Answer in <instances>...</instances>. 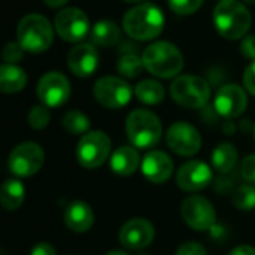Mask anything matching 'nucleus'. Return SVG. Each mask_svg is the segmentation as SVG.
<instances>
[{"mask_svg": "<svg viewBox=\"0 0 255 255\" xmlns=\"http://www.w3.org/2000/svg\"><path fill=\"white\" fill-rule=\"evenodd\" d=\"M43 149L34 142H24L16 145L7 158V169L18 178H30L36 175L43 166Z\"/></svg>", "mask_w": 255, "mask_h": 255, "instance_id": "8", "label": "nucleus"}, {"mask_svg": "<svg viewBox=\"0 0 255 255\" xmlns=\"http://www.w3.org/2000/svg\"><path fill=\"white\" fill-rule=\"evenodd\" d=\"M30 255H57L55 248L48 242H39L33 247Z\"/></svg>", "mask_w": 255, "mask_h": 255, "instance_id": "36", "label": "nucleus"}, {"mask_svg": "<svg viewBox=\"0 0 255 255\" xmlns=\"http://www.w3.org/2000/svg\"><path fill=\"white\" fill-rule=\"evenodd\" d=\"M27 84L25 72L15 64H3L0 67V90L6 94L21 91Z\"/></svg>", "mask_w": 255, "mask_h": 255, "instance_id": "21", "label": "nucleus"}, {"mask_svg": "<svg viewBox=\"0 0 255 255\" xmlns=\"http://www.w3.org/2000/svg\"><path fill=\"white\" fill-rule=\"evenodd\" d=\"M169 148L182 157H190L199 152L202 146V136L199 130L188 123H175L169 127L166 136Z\"/></svg>", "mask_w": 255, "mask_h": 255, "instance_id": "12", "label": "nucleus"}, {"mask_svg": "<svg viewBox=\"0 0 255 255\" xmlns=\"http://www.w3.org/2000/svg\"><path fill=\"white\" fill-rule=\"evenodd\" d=\"M70 96V82L60 72L45 73L37 84V97L42 105L57 108L67 102Z\"/></svg>", "mask_w": 255, "mask_h": 255, "instance_id": "13", "label": "nucleus"}, {"mask_svg": "<svg viewBox=\"0 0 255 255\" xmlns=\"http://www.w3.org/2000/svg\"><path fill=\"white\" fill-rule=\"evenodd\" d=\"M124 31L136 40H151L164 28V15L152 3H140L127 10L123 18Z\"/></svg>", "mask_w": 255, "mask_h": 255, "instance_id": "1", "label": "nucleus"}, {"mask_svg": "<svg viewBox=\"0 0 255 255\" xmlns=\"http://www.w3.org/2000/svg\"><path fill=\"white\" fill-rule=\"evenodd\" d=\"M93 94L102 106L120 109L130 102L133 91L127 81L117 76H103L94 84Z\"/></svg>", "mask_w": 255, "mask_h": 255, "instance_id": "9", "label": "nucleus"}, {"mask_svg": "<svg viewBox=\"0 0 255 255\" xmlns=\"http://www.w3.org/2000/svg\"><path fill=\"white\" fill-rule=\"evenodd\" d=\"M233 205L241 211L255 209V187L251 184L241 185L233 194Z\"/></svg>", "mask_w": 255, "mask_h": 255, "instance_id": "28", "label": "nucleus"}, {"mask_svg": "<svg viewBox=\"0 0 255 255\" xmlns=\"http://www.w3.org/2000/svg\"><path fill=\"white\" fill-rule=\"evenodd\" d=\"M229 255H255V248L250 245H239L236 248H233Z\"/></svg>", "mask_w": 255, "mask_h": 255, "instance_id": "37", "label": "nucleus"}, {"mask_svg": "<svg viewBox=\"0 0 255 255\" xmlns=\"http://www.w3.org/2000/svg\"><path fill=\"white\" fill-rule=\"evenodd\" d=\"M24 48L19 45V42H7L3 48L1 57L7 64H15L22 60Z\"/></svg>", "mask_w": 255, "mask_h": 255, "instance_id": "31", "label": "nucleus"}, {"mask_svg": "<svg viewBox=\"0 0 255 255\" xmlns=\"http://www.w3.org/2000/svg\"><path fill=\"white\" fill-rule=\"evenodd\" d=\"M120 40V27L112 19H100L91 28V42L97 46H114Z\"/></svg>", "mask_w": 255, "mask_h": 255, "instance_id": "22", "label": "nucleus"}, {"mask_svg": "<svg viewBox=\"0 0 255 255\" xmlns=\"http://www.w3.org/2000/svg\"><path fill=\"white\" fill-rule=\"evenodd\" d=\"M155 238L154 226L145 218H133L127 221L118 235L120 244L127 250H143L152 244Z\"/></svg>", "mask_w": 255, "mask_h": 255, "instance_id": "15", "label": "nucleus"}, {"mask_svg": "<svg viewBox=\"0 0 255 255\" xmlns=\"http://www.w3.org/2000/svg\"><path fill=\"white\" fill-rule=\"evenodd\" d=\"M212 170L206 163L191 160L179 167L176 173V184L181 190L193 193L206 188L212 182Z\"/></svg>", "mask_w": 255, "mask_h": 255, "instance_id": "16", "label": "nucleus"}, {"mask_svg": "<svg viewBox=\"0 0 255 255\" xmlns=\"http://www.w3.org/2000/svg\"><path fill=\"white\" fill-rule=\"evenodd\" d=\"M172 99L188 109H199L206 106L211 99L209 84L196 75H182L170 84Z\"/></svg>", "mask_w": 255, "mask_h": 255, "instance_id": "6", "label": "nucleus"}, {"mask_svg": "<svg viewBox=\"0 0 255 255\" xmlns=\"http://www.w3.org/2000/svg\"><path fill=\"white\" fill-rule=\"evenodd\" d=\"M238 163V149L235 145L220 143L212 152V167L220 173H230Z\"/></svg>", "mask_w": 255, "mask_h": 255, "instance_id": "23", "label": "nucleus"}, {"mask_svg": "<svg viewBox=\"0 0 255 255\" xmlns=\"http://www.w3.org/2000/svg\"><path fill=\"white\" fill-rule=\"evenodd\" d=\"M241 175L250 184H255V154L245 157L241 163Z\"/></svg>", "mask_w": 255, "mask_h": 255, "instance_id": "32", "label": "nucleus"}, {"mask_svg": "<svg viewBox=\"0 0 255 255\" xmlns=\"http://www.w3.org/2000/svg\"><path fill=\"white\" fill-rule=\"evenodd\" d=\"M140 164V155L134 146H120L111 157V169L120 176L133 175Z\"/></svg>", "mask_w": 255, "mask_h": 255, "instance_id": "20", "label": "nucleus"}, {"mask_svg": "<svg viewBox=\"0 0 255 255\" xmlns=\"http://www.w3.org/2000/svg\"><path fill=\"white\" fill-rule=\"evenodd\" d=\"M245 3H250V4H255V0H244Z\"/></svg>", "mask_w": 255, "mask_h": 255, "instance_id": "41", "label": "nucleus"}, {"mask_svg": "<svg viewBox=\"0 0 255 255\" xmlns=\"http://www.w3.org/2000/svg\"><path fill=\"white\" fill-rule=\"evenodd\" d=\"M241 52L244 54V57L250 58V60H255V36H247L242 43H241Z\"/></svg>", "mask_w": 255, "mask_h": 255, "instance_id": "35", "label": "nucleus"}, {"mask_svg": "<svg viewBox=\"0 0 255 255\" xmlns=\"http://www.w3.org/2000/svg\"><path fill=\"white\" fill-rule=\"evenodd\" d=\"M54 28L66 42L82 40L90 30L88 16L78 7H66L55 15Z\"/></svg>", "mask_w": 255, "mask_h": 255, "instance_id": "11", "label": "nucleus"}, {"mask_svg": "<svg viewBox=\"0 0 255 255\" xmlns=\"http://www.w3.org/2000/svg\"><path fill=\"white\" fill-rule=\"evenodd\" d=\"M247 106H248L247 91L236 84H226L215 94L214 108L224 118H236L242 115Z\"/></svg>", "mask_w": 255, "mask_h": 255, "instance_id": "14", "label": "nucleus"}, {"mask_svg": "<svg viewBox=\"0 0 255 255\" xmlns=\"http://www.w3.org/2000/svg\"><path fill=\"white\" fill-rule=\"evenodd\" d=\"M254 139H255V127H254Z\"/></svg>", "mask_w": 255, "mask_h": 255, "instance_id": "42", "label": "nucleus"}, {"mask_svg": "<svg viewBox=\"0 0 255 255\" xmlns=\"http://www.w3.org/2000/svg\"><path fill=\"white\" fill-rule=\"evenodd\" d=\"M51 121V114L48 106L45 105H36L28 112V124L34 130H43Z\"/></svg>", "mask_w": 255, "mask_h": 255, "instance_id": "29", "label": "nucleus"}, {"mask_svg": "<svg viewBox=\"0 0 255 255\" xmlns=\"http://www.w3.org/2000/svg\"><path fill=\"white\" fill-rule=\"evenodd\" d=\"M67 0H45V3L49 6V7H60L66 3Z\"/></svg>", "mask_w": 255, "mask_h": 255, "instance_id": "38", "label": "nucleus"}, {"mask_svg": "<svg viewBox=\"0 0 255 255\" xmlns=\"http://www.w3.org/2000/svg\"><path fill=\"white\" fill-rule=\"evenodd\" d=\"M16 36L24 51L39 54L51 46L54 39V28L48 18L43 15L28 13L19 21Z\"/></svg>", "mask_w": 255, "mask_h": 255, "instance_id": "5", "label": "nucleus"}, {"mask_svg": "<svg viewBox=\"0 0 255 255\" xmlns=\"http://www.w3.org/2000/svg\"><path fill=\"white\" fill-rule=\"evenodd\" d=\"M253 16L248 7L239 0H221L214 9V24L217 31L229 39L244 37L251 27Z\"/></svg>", "mask_w": 255, "mask_h": 255, "instance_id": "2", "label": "nucleus"}, {"mask_svg": "<svg viewBox=\"0 0 255 255\" xmlns=\"http://www.w3.org/2000/svg\"><path fill=\"white\" fill-rule=\"evenodd\" d=\"M134 94L139 99V102L145 105H158L163 102L166 91L160 82L154 79H145L134 87Z\"/></svg>", "mask_w": 255, "mask_h": 255, "instance_id": "25", "label": "nucleus"}, {"mask_svg": "<svg viewBox=\"0 0 255 255\" xmlns=\"http://www.w3.org/2000/svg\"><path fill=\"white\" fill-rule=\"evenodd\" d=\"M124 1H127V3H137V4H140V3H143L145 0H124Z\"/></svg>", "mask_w": 255, "mask_h": 255, "instance_id": "40", "label": "nucleus"}, {"mask_svg": "<svg viewBox=\"0 0 255 255\" xmlns=\"http://www.w3.org/2000/svg\"><path fill=\"white\" fill-rule=\"evenodd\" d=\"M244 84H245L247 91L255 96V60L247 67L244 73Z\"/></svg>", "mask_w": 255, "mask_h": 255, "instance_id": "34", "label": "nucleus"}, {"mask_svg": "<svg viewBox=\"0 0 255 255\" xmlns=\"http://www.w3.org/2000/svg\"><path fill=\"white\" fill-rule=\"evenodd\" d=\"M143 176L152 184H163L166 182L172 172H173V161L172 158L163 151H149L140 164Z\"/></svg>", "mask_w": 255, "mask_h": 255, "instance_id": "18", "label": "nucleus"}, {"mask_svg": "<svg viewBox=\"0 0 255 255\" xmlns=\"http://www.w3.org/2000/svg\"><path fill=\"white\" fill-rule=\"evenodd\" d=\"M181 215L188 227L197 232L211 230L217 223V212L212 203L202 196H191L184 200Z\"/></svg>", "mask_w": 255, "mask_h": 255, "instance_id": "10", "label": "nucleus"}, {"mask_svg": "<svg viewBox=\"0 0 255 255\" xmlns=\"http://www.w3.org/2000/svg\"><path fill=\"white\" fill-rule=\"evenodd\" d=\"M64 223L75 233H85L94 224V212L85 202H73L64 211Z\"/></svg>", "mask_w": 255, "mask_h": 255, "instance_id": "19", "label": "nucleus"}, {"mask_svg": "<svg viewBox=\"0 0 255 255\" xmlns=\"http://www.w3.org/2000/svg\"><path fill=\"white\" fill-rule=\"evenodd\" d=\"M143 61L142 58H139V55L136 52H127V54H123L117 63V69L118 72L126 76V78H136L140 75L142 69H143Z\"/></svg>", "mask_w": 255, "mask_h": 255, "instance_id": "27", "label": "nucleus"}, {"mask_svg": "<svg viewBox=\"0 0 255 255\" xmlns=\"http://www.w3.org/2000/svg\"><path fill=\"white\" fill-rule=\"evenodd\" d=\"M169 7L178 15H191L200 9L203 0H167Z\"/></svg>", "mask_w": 255, "mask_h": 255, "instance_id": "30", "label": "nucleus"}, {"mask_svg": "<svg viewBox=\"0 0 255 255\" xmlns=\"http://www.w3.org/2000/svg\"><path fill=\"white\" fill-rule=\"evenodd\" d=\"M111 139L103 131H88L85 133L76 146V158L79 164L85 169L100 167L109 157Z\"/></svg>", "mask_w": 255, "mask_h": 255, "instance_id": "7", "label": "nucleus"}, {"mask_svg": "<svg viewBox=\"0 0 255 255\" xmlns=\"http://www.w3.org/2000/svg\"><path fill=\"white\" fill-rule=\"evenodd\" d=\"M106 255H128L126 251H111V253H108Z\"/></svg>", "mask_w": 255, "mask_h": 255, "instance_id": "39", "label": "nucleus"}, {"mask_svg": "<svg viewBox=\"0 0 255 255\" xmlns=\"http://www.w3.org/2000/svg\"><path fill=\"white\" fill-rule=\"evenodd\" d=\"M25 197V188L18 179H6L0 191V203L6 211L18 209Z\"/></svg>", "mask_w": 255, "mask_h": 255, "instance_id": "24", "label": "nucleus"}, {"mask_svg": "<svg viewBox=\"0 0 255 255\" xmlns=\"http://www.w3.org/2000/svg\"><path fill=\"white\" fill-rule=\"evenodd\" d=\"M142 61L145 69L158 78H173L184 66L182 52L167 40H158L148 45L143 51Z\"/></svg>", "mask_w": 255, "mask_h": 255, "instance_id": "3", "label": "nucleus"}, {"mask_svg": "<svg viewBox=\"0 0 255 255\" xmlns=\"http://www.w3.org/2000/svg\"><path fill=\"white\" fill-rule=\"evenodd\" d=\"M176 255H208L206 250L197 244V242H187L184 245L179 247V250L176 251Z\"/></svg>", "mask_w": 255, "mask_h": 255, "instance_id": "33", "label": "nucleus"}, {"mask_svg": "<svg viewBox=\"0 0 255 255\" xmlns=\"http://www.w3.org/2000/svg\"><path fill=\"white\" fill-rule=\"evenodd\" d=\"M67 66L73 75L87 78L96 72L99 66V54L91 43H79L69 51Z\"/></svg>", "mask_w": 255, "mask_h": 255, "instance_id": "17", "label": "nucleus"}, {"mask_svg": "<svg viewBox=\"0 0 255 255\" xmlns=\"http://www.w3.org/2000/svg\"><path fill=\"white\" fill-rule=\"evenodd\" d=\"M90 120L81 111H69L63 117V127L70 134H85L90 130Z\"/></svg>", "mask_w": 255, "mask_h": 255, "instance_id": "26", "label": "nucleus"}, {"mask_svg": "<svg viewBox=\"0 0 255 255\" xmlns=\"http://www.w3.org/2000/svg\"><path fill=\"white\" fill-rule=\"evenodd\" d=\"M126 133L134 148L149 149L160 142L163 127L155 114L146 109H136L126 120Z\"/></svg>", "mask_w": 255, "mask_h": 255, "instance_id": "4", "label": "nucleus"}]
</instances>
